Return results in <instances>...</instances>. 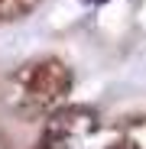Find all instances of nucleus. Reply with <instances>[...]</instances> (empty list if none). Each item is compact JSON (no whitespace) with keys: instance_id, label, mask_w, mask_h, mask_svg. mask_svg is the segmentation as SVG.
Here are the masks:
<instances>
[{"instance_id":"f03ea898","label":"nucleus","mask_w":146,"mask_h":149,"mask_svg":"<svg viewBox=\"0 0 146 149\" xmlns=\"http://www.w3.org/2000/svg\"><path fill=\"white\" fill-rule=\"evenodd\" d=\"M97 136V120L88 110H55L45 123L39 149H91Z\"/></svg>"},{"instance_id":"f257e3e1","label":"nucleus","mask_w":146,"mask_h":149,"mask_svg":"<svg viewBox=\"0 0 146 149\" xmlns=\"http://www.w3.org/2000/svg\"><path fill=\"white\" fill-rule=\"evenodd\" d=\"M71 91V71L59 58H39L16 71L13 78V107L26 117H52Z\"/></svg>"},{"instance_id":"20e7f679","label":"nucleus","mask_w":146,"mask_h":149,"mask_svg":"<svg viewBox=\"0 0 146 149\" xmlns=\"http://www.w3.org/2000/svg\"><path fill=\"white\" fill-rule=\"evenodd\" d=\"M42 0H0V19L3 23H13V19H23L29 16Z\"/></svg>"},{"instance_id":"7ed1b4c3","label":"nucleus","mask_w":146,"mask_h":149,"mask_svg":"<svg viewBox=\"0 0 146 149\" xmlns=\"http://www.w3.org/2000/svg\"><path fill=\"white\" fill-rule=\"evenodd\" d=\"M107 149H146V117L130 123V127L124 130V136H120L114 146H107Z\"/></svg>"}]
</instances>
